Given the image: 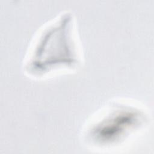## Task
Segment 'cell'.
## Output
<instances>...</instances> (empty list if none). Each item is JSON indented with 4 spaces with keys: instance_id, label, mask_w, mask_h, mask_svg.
<instances>
[{
    "instance_id": "obj_1",
    "label": "cell",
    "mask_w": 154,
    "mask_h": 154,
    "mask_svg": "<svg viewBox=\"0 0 154 154\" xmlns=\"http://www.w3.org/2000/svg\"><path fill=\"white\" fill-rule=\"evenodd\" d=\"M81 63L73 14L64 12L38 31L24 64L29 76L40 78L59 70H73Z\"/></svg>"
},
{
    "instance_id": "obj_2",
    "label": "cell",
    "mask_w": 154,
    "mask_h": 154,
    "mask_svg": "<svg viewBox=\"0 0 154 154\" xmlns=\"http://www.w3.org/2000/svg\"><path fill=\"white\" fill-rule=\"evenodd\" d=\"M149 116L138 106L115 102L103 108L87 126V143L100 149L119 146L147 125Z\"/></svg>"
}]
</instances>
